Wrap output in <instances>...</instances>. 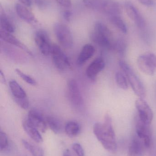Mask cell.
Masks as SVG:
<instances>
[{
    "label": "cell",
    "mask_w": 156,
    "mask_h": 156,
    "mask_svg": "<svg viewBox=\"0 0 156 156\" xmlns=\"http://www.w3.org/2000/svg\"><path fill=\"white\" fill-rule=\"evenodd\" d=\"M93 132L98 141L108 152H116L117 145L112 121L109 114L105 115L103 122H96L93 126Z\"/></svg>",
    "instance_id": "obj_1"
},
{
    "label": "cell",
    "mask_w": 156,
    "mask_h": 156,
    "mask_svg": "<svg viewBox=\"0 0 156 156\" xmlns=\"http://www.w3.org/2000/svg\"><path fill=\"white\" fill-rule=\"evenodd\" d=\"M119 66L125 74L132 89L136 95L139 98L144 99L146 95V91L143 83L134 70L124 60H120Z\"/></svg>",
    "instance_id": "obj_2"
},
{
    "label": "cell",
    "mask_w": 156,
    "mask_h": 156,
    "mask_svg": "<svg viewBox=\"0 0 156 156\" xmlns=\"http://www.w3.org/2000/svg\"><path fill=\"white\" fill-rule=\"evenodd\" d=\"M111 37V32L107 26L101 22L95 24L94 30L91 34V38L93 43L101 47L111 49L113 45Z\"/></svg>",
    "instance_id": "obj_3"
},
{
    "label": "cell",
    "mask_w": 156,
    "mask_h": 156,
    "mask_svg": "<svg viewBox=\"0 0 156 156\" xmlns=\"http://www.w3.org/2000/svg\"><path fill=\"white\" fill-rule=\"evenodd\" d=\"M54 32L59 43L63 47L69 48L73 44V37L70 28L66 25L56 23L54 27Z\"/></svg>",
    "instance_id": "obj_4"
},
{
    "label": "cell",
    "mask_w": 156,
    "mask_h": 156,
    "mask_svg": "<svg viewBox=\"0 0 156 156\" xmlns=\"http://www.w3.org/2000/svg\"><path fill=\"white\" fill-rule=\"evenodd\" d=\"M9 87L16 103L22 109L26 110L29 106V101L25 91L15 80L9 82Z\"/></svg>",
    "instance_id": "obj_5"
},
{
    "label": "cell",
    "mask_w": 156,
    "mask_h": 156,
    "mask_svg": "<svg viewBox=\"0 0 156 156\" xmlns=\"http://www.w3.org/2000/svg\"><path fill=\"white\" fill-rule=\"evenodd\" d=\"M50 54L53 64L57 69L65 70L70 67L69 58L57 45H52Z\"/></svg>",
    "instance_id": "obj_6"
},
{
    "label": "cell",
    "mask_w": 156,
    "mask_h": 156,
    "mask_svg": "<svg viewBox=\"0 0 156 156\" xmlns=\"http://www.w3.org/2000/svg\"><path fill=\"white\" fill-rule=\"evenodd\" d=\"M137 136L143 142L146 148H150L152 144V132L150 125L142 122L137 118L136 124Z\"/></svg>",
    "instance_id": "obj_7"
},
{
    "label": "cell",
    "mask_w": 156,
    "mask_h": 156,
    "mask_svg": "<svg viewBox=\"0 0 156 156\" xmlns=\"http://www.w3.org/2000/svg\"><path fill=\"white\" fill-rule=\"evenodd\" d=\"M138 118L144 123L150 125L153 119V112L149 105L143 98H139L135 102Z\"/></svg>",
    "instance_id": "obj_8"
},
{
    "label": "cell",
    "mask_w": 156,
    "mask_h": 156,
    "mask_svg": "<svg viewBox=\"0 0 156 156\" xmlns=\"http://www.w3.org/2000/svg\"><path fill=\"white\" fill-rule=\"evenodd\" d=\"M67 92L71 104L76 108H80L83 104V98L78 83L74 79L69 80L67 83Z\"/></svg>",
    "instance_id": "obj_9"
},
{
    "label": "cell",
    "mask_w": 156,
    "mask_h": 156,
    "mask_svg": "<svg viewBox=\"0 0 156 156\" xmlns=\"http://www.w3.org/2000/svg\"><path fill=\"white\" fill-rule=\"evenodd\" d=\"M34 40L41 54L45 56L50 55L52 45L45 31L39 30L37 32L35 35Z\"/></svg>",
    "instance_id": "obj_10"
},
{
    "label": "cell",
    "mask_w": 156,
    "mask_h": 156,
    "mask_svg": "<svg viewBox=\"0 0 156 156\" xmlns=\"http://www.w3.org/2000/svg\"><path fill=\"white\" fill-rule=\"evenodd\" d=\"M125 8L129 18L134 22L137 27L140 28L145 27L146 22L143 17L132 3L131 2H126L125 4Z\"/></svg>",
    "instance_id": "obj_11"
},
{
    "label": "cell",
    "mask_w": 156,
    "mask_h": 156,
    "mask_svg": "<svg viewBox=\"0 0 156 156\" xmlns=\"http://www.w3.org/2000/svg\"><path fill=\"white\" fill-rule=\"evenodd\" d=\"M27 120L42 133H45L46 131L48 126L46 119L38 111L34 110L29 111Z\"/></svg>",
    "instance_id": "obj_12"
},
{
    "label": "cell",
    "mask_w": 156,
    "mask_h": 156,
    "mask_svg": "<svg viewBox=\"0 0 156 156\" xmlns=\"http://www.w3.org/2000/svg\"><path fill=\"white\" fill-rule=\"evenodd\" d=\"M137 65L142 72L148 76H154L155 73L156 68L146 54L138 57L137 59Z\"/></svg>",
    "instance_id": "obj_13"
},
{
    "label": "cell",
    "mask_w": 156,
    "mask_h": 156,
    "mask_svg": "<svg viewBox=\"0 0 156 156\" xmlns=\"http://www.w3.org/2000/svg\"><path fill=\"white\" fill-rule=\"evenodd\" d=\"M105 66L104 59L102 57L97 58L86 69L87 76L91 80H95L98 74L103 70Z\"/></svg>",
    "instance_id": "obj_14"
},
{
    "label": "cell",
    "mask_w": 156,
    "mask_h": 156,
    "mask_svg": "<svg viewBox=\"0 0 156 156\" xmlns=\"http://www.w3.org/2000/svg\"><path fill=\"white\" fill-rule=\"evenodd\" d=\"M100 8L109 17L121 14L122 10L119 3L114 0H103L102 2Z\"/></svg>",
    "instance_id": "obj_15"
},
{
    "label": "cell",
    "mask_w": 156,
    "mask_h": 156,
    "mask_svg": "<svg viewBox=\"0 0 156 156\" xmlns=\"http://www.w3.org/2000/svg\"><path fill=\"white\" fill-rule=\"evenodd\" d=\"M145 148L143 141L135 136L129 145L127 156H143Z\"/></svg>",
    "instance_id": "obj_16"
},
{
    "label": "cell",
    "mask_w": 156,
    "mask_h": 156,
    "mask_svg": "<svg viewBox=\"0 0 156 156\" xmlns=\"http://www.w3.org/2000/svg\"><path fill=\"white\" fill-rule=\"evenodd\" d=\"M0 37H1V39L3 41H5L10 44L17 47V48H19L22 50H24L28 55H32V52L30 51V50L23 43H21L15 37L13 36L11 33H8L4 31L2 29H1L0 31Z\"/></svg>",
    "instance_id": "obj_17"
},
{
    "label": "cell",
    "mask_w": 156,
    "mask_h": 156,
    "mask_svg": "<svg viewBox=\"0 0 156 156\" xmlns=\"http://www.w3.org/2000/svg\"><path fill=\"white\" fill-rule=\"evenodd\" d=\"M95 48L91 44H87L82 48L77 59V64L82 66L90 59L95 53Z\"/></svg>",
    "instance_id": "obj_18"
},
{
    "label": "cell",
    "mask_w": 156,
    "mask_h": 156,
    "mask_svg": "<svg viewBox=\"0 0 156 156\" xmlns=\"http://www.w3.org/2000/svg\"><path fill=\"white\" fill-rule=\"evenodd\" d=\"M23 126L25 132L32 140L37 143L43 142V137L39 133L38 129L30 123L27 119L23 122Z\"/></svg>",
    "instance_id": "obj_19"
},
{
    "label": "cell",
    "mask_w": 156,
    "mask_h": 156,
    "mask_svg": "<svg viewBox=\"0 0 156 156\" xmlns=\"http://www.w3.org/2000/svg\"><path fill=\"white\" fill-rule=\"evenodd\" d=\"M15 9L17 15L21 19L29 23L35 22V17L34 14L25 5L17 4L16 5Z\"/></svg>",
    "instance_id": "obj_20"
},
{
    "label": "cell",
    "mask_w": 156,
    "mask_h": 156,
    "mask_svg": "<svg viewBox=\"0 0 156 156\" xmlns=\"http://www.w3.org/2000/svg\"><path fill=\"white\" fill-rule=\"evenodd\" d=\"M64 130L66 134L69 136L75 137L80 133L81 131L80 125L76 121H69L65 124Z\"/></svg>",
    "instance_id": "obj_21"
},
{
    "label": "cell",
    "mask_w": 156,
    "mask_h": 156,
    "mask_svg": "<svg viewBox=\"0 0 156 156\" xmlns=\"http://www.w3.org/2000/svg\"><path fill=\"white\" fill-rule=\"evenodd\" d=\"M48 126L55 134L60 133L63 130L61 122L58 118L53 116H48L45 118Z\"/></svg>",
    "instance_id": "obj_22"
},
{
    "label": "cell",
    "mask_w": 156,
    "mask_h": 156,
    "mask_svg": "<svg viewBox=\"0 0 156 156\" xmlns=\"http://www.w3.org/2000/svg\"><path fill=\"white\" fill-rule=\"evenodd\" d=\"M22 143L25 148L32 156H44V151L39 147L34 145L24 139L22 140Z\"/></svg>",
    "instance_id": "obj_23"
},
{
    "label": "cell",
    "mask_w": 156,
    "mask_h": 156,
    "mask_svg": "<svg viewBox=\"0 0 156 156\" xmlns=\"http://www.w3.org/2000/svg\"><path fill=\"white\" fill-rule=\"evenodd\" d=\"M0 23L2 29L4 31L11 34L15 32V27L14 25L6 16L4 15L1 16Z\"/></svg>",
    "instance_id": "obj_24"
},
{
    "label": "cell",
    "mask_w": 156,
    "mask_h": 156,
    "mask_svg": "<svg viewBox=\"0 0 156 156\" xmlns=\"http://www.w3.org/2000/svg\"><path fill=\"white\" fill-rule=\"evenodd\" d=\"M110 21L114 26L120 30L122 33L126 34L127 28L126 24L122 19L119 16H115L109 17Z\"/></svg>",
    "instance_id": "obj_25"
},
{
    "label": "cell",
    "mask_w": 156,
    "mask_h": 156,
    "mask_svg": "<svg viewBox=\"0 0 156 156\" xmlns=\"http://www.w3.org/2000/svg\"><path fill=\"white\" fill-rule=\"evenodd\" d=\"M115 80L117 85L121 89L126 90L128 88V81L126 76L123 72L117 71L115 74Z\"/></svg>",
    "instance_id": "obj_26"
},
{
    "label": "cell",
    "mask_w": 156,
    "mask_h": 156,
    "mask_svg": "<svg viewBox=\"0 0 156 156\" xmlns=\"http://www.w3.org/2000/svg\"><path fill=\"white\" fill-rule=\"evenodd\" d=\"M112 48L120 55L123 56L126 52L127 44L125 40L119 39L114 43Z\"/></svg>",
    "instance_id": "obj_27"
},
{
    "label": "cell",
    "mask_w": 156,
    "mask_h": 156,
    "mask_svg": "<svg viewBox=\"0 0 156 156\" xmlns=\"http://www.w3.org/2000/svg\"><path fill=\"white\" fill-rule=\"evenodd\" d=\"M9 145V139L7 135L1 130L0 132V151L7 150Z\"/></svg>",
    "instance_id": "obj_28"
},
{
    "label": "cell",
    "mask_w": 156,
    "mask_h": 156,
    "mask_svg": "<svg viewBox=\"0 0 156 156\" xmlns=\"http://www.w3.org/2000/svg\"><path fill=\"white\" fill-rule=\"evenodd\" d=\"M15 71L16 74L27 83L30 84V85H33V86L36 85V81L34 78L31 77V76H28L27 74H25L24 73L22 72L21 70L18 69H16Z\"/></svg>",
    "instance_id": "obj_29"
},
{
    "label": "cell",
    "mask_w": 156,
    "mask_h": 156,
    "mask_svg": "<svg viewBox=\"0 0 156 156\" xmlns=\"http://www.w3.org/2000/svg\"><path fill=\"white\" fill-rule=\"evenodd\" d=\"M72 148L77 156H85L83 147L78 143H74L73 144Z\"/></svg>",
    "instance_id": "obj_30"
},
{
    "label": "cell",
    "mask_w": 156,
    "mask_h": 156,
    "mask_svg": "<svg viewBox=\"0 0 156 156\" xmlns=\"http://www.w3.org/2000/svg\"><path fill=\"white\" fill-rule=\"evenodd\" d=\"M56 1L60 6L65 8H70L72 5L71 0H56Z\"/></svg>",
    "instance_id": "obj_31"
},
{
    "label": "cell",
    "mask_w": 156,
    "mask_h": 156,
    "mask_svg": "<svg viewBox=\"0 0 156 156\" xmlns=\"http://www.w3.org/2000/svg\"><path fill=\"white\" fill-rule=\"evenodd\" d=\"M146 54L147 55L148 58H150L153 65H154L156 69V55L154 53H151V52H148V53H146Z\"/></svg>",
    "instance_id": "obj_32"
},
{
    "label": "cell",
    "mask_w": 156,
    "mask_h": 156,
    "mask_svg": "<svg viewBox=\"0 0 156 156\" xmlns=\"http://www.w3.org/2000/svg\"><path fill=\"white\" fill-rule=\"evenodd\" d=\"M140 3L147 6H153L154 4L153 0H137Z\"/></svg>",
    "instance_id": "obj_33"
},
{
    "label": "cell",
    "mask_w": 156,
    "mask_h": 156,
    "mask_svg": "<svg viewBox=\"0 0 156 156\" xmlns=\"http://www.w3.org/2000/svg\"><path fill=\"white\" fill-rule=\"evenodd\" d=\"M63 15L64 18H65L66 20L69 21L70 20L71 16H72V13H71L70 11L67 10V11H65V12H63Z\"/></svg>",
    "instance_id": "obj_34"
},
{
    "label": "cell",
    "mask_w": 156,
    "mask_h": 156,
    "mask_svg": "<svg viewBox=\"0 0 156 156\" xmlns=\"http://www.w3.org/2000/svg\"><path fill=\"white\" fill-rule=\"evenodd\" d=\"M23 5L27 6H30L32 5V0H18Z\"/></svg>",
    "instance_id": "obj_35"
},
{
    "label": "cell",
    "mask_w": 156,
    "mask_h": 156,
    "mask_svg": "<svg viewBox=\"0 0 156 156\" xmlns=\"http://www.w3.org/2000/svg\"><path fill=\"white\" fill-rule=\"evenodd\" d=\"M63 156H72L71 154L70 151L69 150L67 149L64 151L63 153Z\"/></svg>",
    "instance_id": "obj_36"
},
{
    "label": "cell",
    "mask_w": 156,
    "mask_h": 156,
    "mask_svg": "<svg viewBox=\"0 0 156 156\" xmlns=\"http://www.w3.org/2000/svg\"><path fill=\"white\" fill-rule=\"evenodd\" d=\"M1 80L2 82H3V83H4L5 82V78L4 77V76L2 70L1 71Z\"/></svg>",
    "instance_id": "obj_37"
}]
</instances>
